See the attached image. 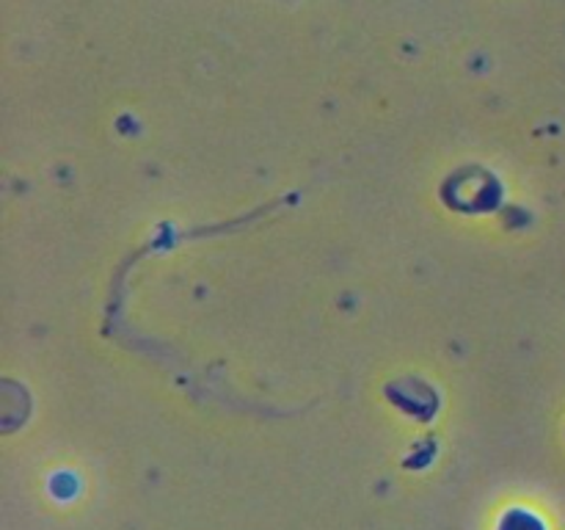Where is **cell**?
<instances>
[{
  "mask_svg": "<svg viewBox=\"0 0 565 530\" xmlns=\"http://www.w3.org/2000/svg\"><path fill=\"white\" fill-rule=\"evenodd\" d=\"M533 522H535V519L527 517V519H524V528H516V519L511 517V519H505V524H502V530H527Z\"/></svg>",
  "mask_w": 565,
  "mask_h": 530,
  "instance_id": "cell-1",
  "label": "cell"
}]
</instances>
